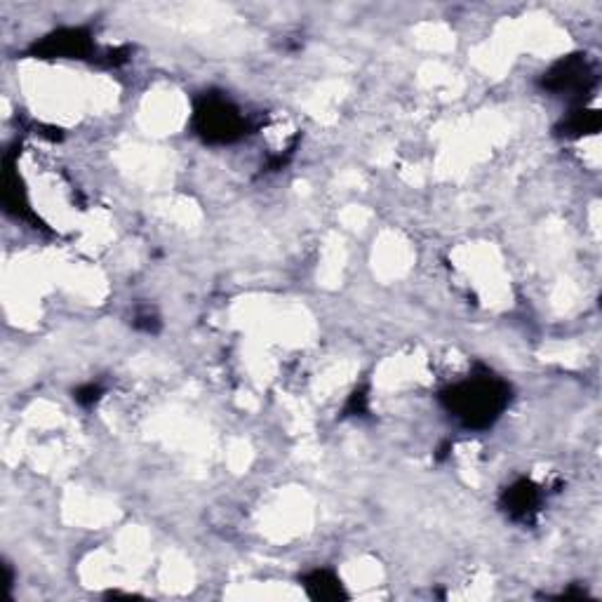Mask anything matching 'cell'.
Returning a JSON list of instances; mask_svg holds the SVG:
<instances>
[{
	"label": "cell",
	"mask_w": 602,
	"mask_h": 602,
	"mask_svg": "<svg viewBox=\"0 0 602 602\" xmlns=\"http://www.w3.org/2000/svg\"><path fill=\"white\" fill-rule=\"evenodd\" d=\"M511 389L492 374H478L452 386L443 393V403L461 424L468 428H485L506 410Z\"/></svg>",
	"instance_id": "cell-1"
},
{
	"label": "cell",
	"mask_w": 602,
	"mask_h": 602,
	"mask_svg": "<svg viewBox=\"0 0 602 602\" xmlns=\"http://www.w3.org/2000/svg\"><path fill=\"white\" fill-rule=\"evenodd\" d=\"M193 125L198 135L212 144L236 142L245 132V118L222 95H205L200 99L193 113Z\"/></svg>",
	"instance_id": "cell-2"
},
{
	"label": "cell",
	"mask_w": 602,
	"mask_h": 602,
	"mask_svg": "<svg viewBox=\"0 0 602 602\" xmlns=\"http://www.w3.org/2000/svg\"><path fill=\"white\" fill-rule=\"evenodd\" d=\"M593 83L595 71L584 55L560 59V62L553 64L551 69L544 73V78H541L544 90L555 92V95H579V92H586L591 88Z\"/></svg>",
	"instance_id": "cell-3"
},
{
	"label": "cell",
	"mask_w": 602,
	"mask_h": 602,
	"mask_svg": "<svg viewBox=\"0 0 602 602\" xmlns=\"http://www.w3.org/2000/svg\"><path fill=\"white\" fill-rule=\"evenodd\" d=\"M92 52V36L85 29H62L36 45L38 57H85Z\"/></svg>",
	"instance_id": "cell-4"
},
{
	"label": "cell",
	"mask_w": 602,
	"mask_h": 602,
	"mask_svg": "<svg viewBox=\"0 0 602 602\" xmlns=\"http://www.w3.org/2000/svg\"><path fill=\"white\" fill-rule=\"evenodd\" d=\"M541 501L539 487L532 480H518L504 492V508L513 520H530L537 513V506Z\"/></svg>",
	"instance_id": "cell-5"
},
{
	"label": "cell",
	"mask_w": 602,
	"mask_h": 602,
	"mask_svg": "<svg viewBox=\"0 0 602 602\" xmlns=\"http://www.w3.org/2000/svg\"><path fill=\"white\" fill-rule=\"evenodd\" d=\"M306 588H309L311 598H320V600L344 598V593H341V581L327 570H318V572L309 574V579H306Z\"/></svg>",
	"instance_id": "cell-6"
},
{
	"label": "cell",
	"mask_w": 602,
	"mask_h": 602,
	"mask_svg": "<svg viewBox=\"0 0 602 602\" xmlns=\"http://www.w3.org/2000/svg\"><path fill=\"white\" fill-rule=\"evenodd\" d=\"M600 127V113L588 111V109H577L570 113V118L565 120V135L567 137H581L591 135Z\"/></svg>",
	"instance_id": "cell-7"
},
{
	"label": "cell",
	"mask_w": 602,
	"mask_h": 602,
	"mask_svg": "<svg viewBox=\"0 0 602 602\" xmlns=\"http://www.w3.org/2000/svg\"><path fill=\"white\" fill-rule=\"evenodd\" d=\"M99 393H102V389H99V386H85V389H78L76 391V400L78 403H83V405H90V403H95V400L99 398Z\"/></svg>",
	"instance_id": "cell-8"
}]
</instances>
